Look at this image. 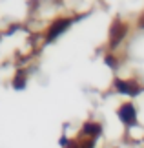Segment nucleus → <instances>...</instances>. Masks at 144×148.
<instances>
[{
	"mask_svg": "<svg viewBox=\"0 0 144 148\" xmlns=\"http://www.w3.org/2000/svg\"><path fill=\"white\" fill-rule=\"evenodd\" d=\"M117 90L122 92V93H137L139 92V88H137L135 84H128L124 81H117Z\"/></svg>",
	"mask_w": 144,
	"mask_h": 148,
	"instance_id": "20e7f679",
	"label": "nucleus"
},
{
	"mask_svg": "<svg viewBox=\"0 0 144 148\" xmlns=\"http://www.w3.org/2000/svg\"><path fill=\"white\" fill-rule=\"evenodd\" d=\"M84 132L86 134H89L91 135V137H93V135H99L100 134V126H97V124H86V126H84Z\"/></svg>",
	"mask_w": 144,
	"mask_h": 148,
	"instance_id": "39448f33",
	"label": "nucleus"
},
{
	"mask_svg": "<svg viewBox=\"0 0 144 148\" xmlns=\"http://www.w3.org/2000/svg\"><path fill=\"white\" fill-rule=\"evenodd\" d=\"M68 26H70V20H57L55 24H53V26L49 27L48 38H49V40H53V38H55L57 35H59V33H62V31H64V29H66Z\"/></svg>",
	"mask_w": 144,
	"mask_h": 148,
	"instance_id": "7ed1b4c3",
	"label": "nucleus"
},
{
	"mask_svg": "<svg viewBox=\"0 0 144 148\" xmlns=\"http://www.w3.org/2000/svg\"><path fill=\"white\" fill-rule=\"evenodd\" d=\"M13 86H15V88H24V82H22V79H15Z\"/></svg>",
	"mask_w": 144,
	"mask_h": 148,
	"instance_id": "0eeeda50",
	"label": "nucleus"
},
{
	"mask_svg": "<svg viewBox=\"0 0 144 148\" xmlns=\"http://www.w3.org/2000/svg\"><path fill=\"white\" fill-rule=\"evenodd\" d=\"M106 62H108V64L111 66V68H115V59H113V57H108V59H106Z\"/></svg>",
	"mask_w": 144,
	"mask_h": 148,
	"instance_id": "6e6552de",
	"label": "nucleus"
},
{
	"mask_svg": "<svg viewBox=\"0 0 144 148\" xmlns=\"http://www.w3.org/2000/svg\"><path fill=\"white\" fill-rule=\"evenodd\" d=\"M119 117L122 119L126 124L135 123V108H133V104H122V106H120Z\"/></svg>",
	"mask_w": 144,
	"mask_h": 148,
	"instance_id": "f03ea898",
	"label": "nucleus"
},
{
	"mask_svg": "<svg viewBox=\"0 0 144 148\" xmlns=\"http://www.w3.org/2000/svg\"><path fill=\"white\" fill-rule=\"evenodd\" d=\"M71 148H80V146H77V145H73V146H71Z\"/></svg>",
	"mask_w": 144,
	"mask_h": 148,
	"instance_id": "9d476101",
	"label": "nucleus"
},
{
	"mask_svg": "<svg viewBox=\"0 0 144 148\" xmlns=\"http://www.w3.org/2000/svg\"><path fill=\"white\" fill-rule=\"evenodd\" d=\"M126 31H128V27H126V24H122V22H119V20H115L113 22V26H111V31H109V46L115 48L117 44L124 38L126 35Z\"/></svg>",
	"mask_w": 144,
	"mask_h": 148,
	"instance_id": "f257e3e1",
	"label": "nucleus"
},
{
	"mask_svg": "<svg viewBox=\"0 0 144 148\" xmlns=\"http://www.w3.org/2000/svg\"><path fill=\"white\" fill-rule=\"evenodd\" d=\"M139 26H141V27H144V15L141 16V20H139Z\"/></svg>",
	"mask_w": 144,
	"mask_h": 148,
	"instance_id": "1a4fd4ad",
	"label": "nucleus"
},
{
	"mask_svg": "<svg viewBox=\"0 0 144 148\" xmlns=\"http://www.w3.org/2000/svg\"><path fill=\"white\" fill-rule=\"evenodd\" d=\"M93 146H95V139L89 135V137H84V141H82V146H80V148H93Z\"/></svg>",
	"mask_w": 144,
	"mask_h": 148,
	"instance_id": "423d86ee",
	"label": "nucleus"
}]
</instances>
